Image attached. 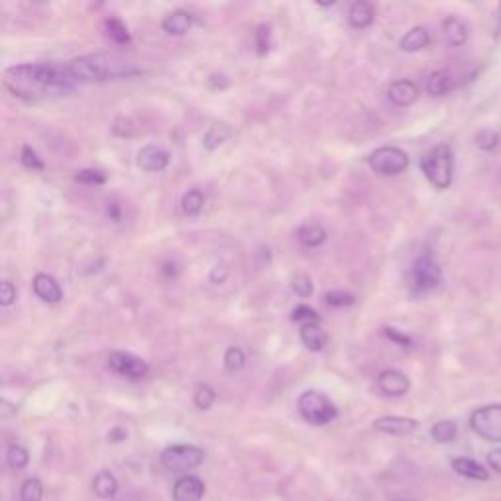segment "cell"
<instances>
[{
  "instance_id": "obj_13",
  "label": "cell",
  "mask_w": 501,
  "mask_h": 501,
  "mask_svg": "<svg viewBox=\"0 0 501 501\" xmlns=\"http://www.w3.org/2000/svg\"><path fill=\"white\" fill-rule=\"evenodd\" d=\"M204 482L198 476H182L175 482L172 488V497L175 501H200L204 497Z\"/></svg>"
},
{
  "instance_id": "obj_2",
  "label": "cell",
  "mask_w": 501,
  "mask_h": 501,
  "mask_svg": "<svg viewBox=\"0 0 501 501\" xmlns=\"http://www.w3.org/2000/svg\"><path fill=\"white\" fill-rule=\"evenodd\" d=\"M67 69L77 85L78 83H102V81L129 77L137 73V69L129 67L128 63L108 53H94V55L73 59L67 63Z\"/></svg>"
},
{
  "instance_id": "obj_27",
  "label": "cell",
  "mask_w": 501,
  "mask_h": 501,
  "mask_svg": "<svg viewBox=\"0 0 501 501\" xmlns=\"http://www.w3.org/2000/svg\"><path fill=\"white\" fill-rule=\"evenodd\" d=\"M182 212L187 213V216H198V213L202 212V208H204V194L200 192V190H188L187 194L182 196Z\"/></svg>"
},
{
  "instance_id": "obj_36",
  "label": "cell",
  "mask_w": 501,
  "mask_h": 501,
  "mask_svg": "<svg viewBox=\"0 0 501 501\" xmlns=\"http://www.w3.org/2000/svg\"><path fill=\"white\" fill-rule=\"evenodd\" d=\"M75 180H77V182H81V184H94V187H100V184H104V182H106V177H104V172H100V170L81 169V170H77Z\"/></svg>"
},
{
  "instance_id": "obj_46",
  "label": "cell",
  "mask_w": 501,
  "mask_h": 501,
  "mask_svg": "<svg viewBox=\"0 0 501 501\" xmlns=\"http://www.w3.org/2000/svg\"><path fill=\"white\" fill-rule=\"evenodd\" d=\"M500 18H501V2H500Z\"/></svg>"
},
{
  "instance_id": "obj_45",
  "label": "cell",
  "mask_w": 501,
  "mask_h": 501,
  "mask_svg": "<svg viewBox=\"0 0 501 501\" xmlns=\"http://www.w3.org/2000/svg\"><path fill=\"white\" fill-rule=\"evenodd\" d=\"M394 501H413V500H409V497H398V500Z\"/></svg>"
},
{
  "instance_id": "obj_24",
  "label": "cell",
  "mask_w": 501,
  "mask_h": 501,
  "mask_svg": "<svg viewBox=\"0 0 501 501\" xmlns=\"http://www.w3.org/2000/svg\"><path fill=\"white\" fill-rule=\"evenodd\" d=\"M452 88V77L449 71H435L427 78V93L431 96H444Z\"/></svg>"
},
{
  "instance_id": "obj_20",
  "label": "cell",
  "mask_w": 501,
  "mask_h": 501,
  "mask_svg": "<svg viewBox=\"0 0 501 501\" xmlns=\"http://www.w3.org/2000/svg\"><path fill=\"white\" fill-rule=\"evenodd\" d=\"M429 43H431V34H429V30H427L425 26H415L411 28L408 34L401 37V42H399V49L406 53H415L425 49Z\"/></svg>"
},
{
  "instance_id": "obj_18",
  "label": "cell",
  "mask_w": 501,
  "mask_h": 501,
  "mask_svg": "<svg viewBox=\"0 0 501 501\" xmlns=\"http://www.w3.org/2000/svg\"><path fill=\"white\" fill-rule=\"evenodd\" d=\"M325 239H327V231H325L322 223H317L314 220L304 221L297 230V241L304 247H310V249L323 245Z\"/></svg>"
},
{
  "instance_id": "obj_14",
  "label": "cell",
  "mask_w": 501,
  "mask_h": 501,
  "mask_svg": "<svg viewBox=\"0 0 501 501\" xmlns=\"http://www.w3.org/2000/svg\"><path fill=\"white\" fill-rule=\"evenodd\" d=\"M417 98H419V88L413 81H408V78L396 81L388 88V100L398 108H408Z\"/></svg>"
},
{
  "instance_id": "obj_9",
  "label": "cell",
  "mask_w": 501,
  "mask_h": 501,
  "mask_svg": "<svg viewBox=\"0 0 501 501\" xmlns=\"http://www.w3.org/2000/svg\"><path fill=\"white\" fill-rule=\"evenodd\" d=\"M108 366L114 372L124 376V378H129V380H141L149 374V365L143 358L129 355V353H122V350L108 355Z\"/></svg>"
},
{
  "instance_id": "obj_26",
  "label": "cell",
  "mask_w": 501,
  "mask_h": 501,
  "mask_svg": "<svg viewBox=\"0 0 501 501\" xmlns=\"http://www.w3.org/2000/svg\"><path fill=\"white\" fill-rule=\"evenodd\" d=\"M459 435V427L454 421L450 419H444V421H439L431 427V437H433L435 442H441V444H447V442H452L456 439Z\"/></svg>"
},
{
  "instance_id": "obj_11",
  "label": "cell",
  "mask_w": 501,
  "mask_h": 501,
  "mask_svg": "<svg viewBox=\"0 0 501 501\" xmlns=\"http://www.w3.org/2000/svg\"><path fill=\"white\" fill-rule=\"evenodd\" d=\"M372 427L376 431H380V433L394 435V437H406V435L415 433L419 423H417L415 419H411V417L384 415L380 419H376Z\"/></svg>"
},
{
  "instance_id": "obj_40",
  "label": "cell",
  "mask_w": 501,
  "mask_h": 501,
  "mask_svg": "<svg viewBox=\"0 0 501 501\" xmlns=\"http://www.w3.org/2000/svg\"><path fill=\"white\" fill-rule=\"evenodd\" d=\"M14 302H16V286L10 281H2V284H0V304L8 307Z\"/></svg>"
},
{
  "instance_id": "obj_23",
  "label": "cell",
  "mask_w": 501,
  "mask_h": 501,
  "mask_svg": "<svg viewBox=\"0 0 501 501\" xmlns=\"http://www.w3.org/2000/svg\"><path fill=\"white\" fill-rule=\"evenodd\" d=\"M93 492L94 495L100 497V500L114 497L116 492H118V480H116L108 470H102V472H98V474L94 476Z\"/></svg>"
},
{
  "instance_id": "obj_31",
  "label": "cell",
  "mask_w": 501,
  "mask_h": 501,
  "mask_svg": "<svg viewBox=\"0 0 501 501\" xmlns=\"http://www.w3.org/2000/svg\"><path fill=\"white\" fill-rule=\"evenodd\" d=\"M6 462L12 470H24L30 462V454L24 447H18V444H12L6 452Z\"/></svg>"
},
{
  "instance_id": "obj_34",
  "label": "cell",
  "mask_w": 501,
  "mask_h": 501,
  "mask_svg": "<svg viewBox=\"0 0 501 501\" xmlns=\"http://www.w3.org/2000/svg\"><path fill=\"white\" fill-rule=\"evenodd\" d=\"M213 401H216V391H213L212 386H208V384H202L198 390L194 391V406L198 409H210L213 406Z\"/></svg>"
},
{
  "instance_id": "obj_37",
  "label": "cell",
  "mask_w": 501,
  "mask_h": 501,
  "mask_svg": "<svg viewBox=\"0 0 501 501\" xmlns=\"http://www.w3.org/2000/svg\"><path fill=\"white\" fill-rule=\"evenodd\" d=\"M255 45H257V53L259 55H266L269 49H271V26L266 24H261V26L255 30Z\"/></svg>"
},
{
  "instance_id": "obj_44",
  "label": "cell",
  "mask_w": 501,
  "mask_h": 501,
  "mask_svg": "<svg viewBox=\"0 0 501 501\" xmlns=\"http://www.w3.org/2000/svg\"><path fill=\"white\" fill-rule=\"evenodd\" d=\"M16 411H18L16 406H12V403H8V399H2V401H0V415L4 417V419H6V417H10V415H14Z\"/></svg>"
},
{
  "instance_id": "obj_5",
  "label": "cell",
  "mask_w": 501,
  "mask_h": 501,
  "mask_svg": "<svg viewBox=\"0 0 501 501\" xmlns=\"http://www.w3.org/2000/svg\"><path fill=\"white\" fill-rule=\"evenodd\" d=\"M204 462V450L194 444H175L161 452V464L165 470L180 474L190 472Z\"/></svg>"
},
{
  "instance_id": "obj_12",
  "label": "cell",
  "mask_w": 501,
  "mask_h": 501,
  "mask_svg": "<svg viewBox=\"0 0 501 501\" xmlns=\"http://www.w3.org/2000/svg\"><path fill=\"white\" fill-rule=\"evenodd\" d=\"M170 155L159 145H145L143 149H139L137 153V165L139 169L147 172H161L169 167Z\"/></svg>"
},
{
  "instance_id": "obj_17",
  "label": "cell",
  "mask_w": 501,
  "mask_h": 501,
  "mask_svg": "<svg viewBox=\"0 0 501 501\" xmlns=\"http://www.w3.org/2000/svg\"><path fill=\"white\" fill-rule=\"evenodd\" d=\"M442 34H444V40L454 45V47H460L468 42V35H470V30H468V24L464 20H460L459 16H449L444 18L442 22Z\"/></svg>"
},
{
  "instance_id": "obj_22",
  "label": "cell",
  "mask_w": 501,
  "mask_h": 501,
  "mask_svg": "<svg viewBox=\"0 0 501 501\" xmlns=\"http://www.w3.org/2000/svg\"><path fill=\"white\" fill-rule=\"evenodd\" d=\"M374 22V6L370 2L358 0L348 10V24L357 30H365Z\"/></svg>"
},
{
  "instance_id": "obj_21",
  "label": "cell",
  "mask_w": 501,
  "mask_h": 501,
  "mask_svg": "<svg viewBox=\"0 0 501 501\" xmlns=\"http://www.w3.org/2000/svg\"><path fill=\"white\" fill-rule=\"evenodd\" d=\"M161 26L170 35H184L192 28V16L184 10H175L165 16Z\"/></svg>"
},
{
  "instance_id": "obj_1",
  "label": "cell",
  "mask_w": 501,
  "mask_h": 501,
  "mask_svg": "<svg viewBox=\"0 0 501 501\" xmlns=\"http://www.w3.org/2000/svg\"><path fill=\"white\" fill-rule=\"evenodd\" d=\"M4 85L22 98H45L59 96L73 90L77 83L71 77L67 65H18L6 69Z\"/></svg>"
},
{
  "instance_id": "obj_38",
  "label": "cell",
  "mask_w": 501,
  "mask_h": 501,
  "mask_svg": "<svg viewBox=\"0 0 501 501\" xmlns=\"http://www.w3.org/2000/svg\"><path fill=\"white\" fill-rule=\"evenodd\" d=\"M292 319H294V322H300L302 325L322 322V317L317 315V312H315L314 307L310 306H297L296 310L292 312Z\"/></svg>"
},
{
  "instance_id": "obj_35",
  "label": "cell",
  "mask_w": 501,
  "mask_h": 501,
  "mask_svg": "<svg viewBox=\"0 0 501 501\" xmlns=\"http://www.w3.org/2000/svg\"><path fill=\"white\" fill-rule=\"evenodd\" d=\"M325 302L333 307H345V306H353L357 302V297L353 296L350 292H345V290H331L325 294Z\"/></svg>"
},
{
  "instance_id": "obj_33",
  "label": "cell",
  "mask_w": 501,
  "mask_h": 501,
  "mask_svg": "<svg viewBox=\"0 0 501 501\" xmlns=\"http://www.w3.org/2000/svg\"><path fill=\"white\" fill-rule=\"evenodd\" d=\"M292 290L296 292L300 297H310L314 294V282L312 278L304 274V272H297L292 276Z\"/></svg>"
},
{
  "instance_id": "obj_42",
  "label": "cell",
  "mask_w": 501,
  "mask_h": 501,
  "mask_svg": "<svg viewBox=\"0 0 501 501\" xmlns=\"http://www.w3.org/2000/svg\"><path fill=\"white\" fill-rule=\"evenodd\" d=\"M228 274H230L228 266H225V264H218V266H213L212 272H210V281H212L213 284H221V282H225Z\"/></svg>"
},
{
  "instance_id": "obj_15",
  "label": "cell",
  "mask_w": 501,
  "mask_h": 501,
  "mask_svg": "<svg viewBox=\"0 0 501 501\" xmlns=\"http://www.w3.org/2000/svg\"><path fill=\"white\" fill-rule=\"evenodd\" d=\"M32 288H34L35 296L43 300V302H47V304H59L63 300V290H61L59 282L49 274H45V272L35 274Z\"/></svg>"
},
{
  "instance_id": "obj_32",
  "label": "cell",
  "mask_w": 501,
  "mask_h": 501,
  "mask_svg": "<svg viewBox=\"0 0 501 501\" xmlns=\"http://www.w3.org/2000/svg\"><path fill=\"white\" fill-rule=\"evenodd\" d=\"M223 363H225V368H228L230 372H239L247 363V357L245 353H243V348L239 347L228 348L225 355H223Z\"/></svg>"
},
{
  "instance_id": "obj_4",
  "label": "cell",
  "mask_w": 501,
  "mask_h": 501,
  "mask_svg": "<svg viewBox=\"0 0 501 501\" xmlns=\"http://www.w3.org/2000/svg\"><path fill=\"white\" fill-rule=\"evenodd\" d=\"M297 411L300 415L312 425H327L331 423L335 417L339 415V411L335 408L331 399L325 394L315 390L304 391L297 398Z\"/></svg>"
},
{
  "instance_id": "obj_3",
  "label": "cell",
  "mask_w": 501,
  "mask_h": 501,
  "mask_svg": "<svg viewBox=\"0 0 501 501\" xmlns=\"http://www.w3.org/2000/svg\"><path fill=\"white\" fill-rule=\"evenodd\" d=\"M419 167L423 170L425 179L431 182L437 190H447L452 184L454 177V155L447 143L435 145L431 151L421 157Z\"/></svg>"
},
{
  "instance_id": "obj_25",
  "label": "cell",
  "mask_w": 501,
  "mask_h": 501,
  "mask_svg": "<svg viewBox=\"0 0 501 501\" xmlns=\"http://www.w3.org/2000/svg\"><path fill=\"white\" fill-rule=\"evenodd\" d=\"M104 28H106V34L110 37L112 42L118 43V45H128L131 42V35H129L128 28L126 24L118 20V18H108L104 22Z\"/></svg>"
},
{
  "instance_id": "obj_41",
  "label": "cell",
  "mask_w": 501,
  "mask_h": 501,
  "mask_svg": "<svg viewBox=\"0 0 501 501\" xmlns=\"http://www.w3.org/2000/svg\"><path fill=\"white\" fill-rule=\"evenodd\" d=\"M384 335H386V337H388L390 341H394L396 345H399V347H403V348L411 347V339H409L408 335L399 333L398 329H394V327H384Z\"/></svg>"
},
{
  "instance_id": "obj_43",
  "label": "cell",
  "mask_w": 501,
  "mask_h": 501,
  "mask_svg": "<svg viewBox=\"0 0 501 501\" xmlns=\"http://www.w3.org/2000/svg\"><path fill=\"white\" fill-rule=\"evenodd\" d=\"M488 464L493 472H497L501 476V449H493L488 452Z\"/></svg>"
},
{
  "instance_id": "obj_7",
  "label": "cell",
  "mask_w": 501,
  "mask_h": 501,
  "mask_svg": "<svg viewBox=\"0 0 501 501\" xmlns=\"http://www.w3.org/2000/svg\"><path fill=\"white\" fill-rule=\"evenodd\" d=\"M470 427L488 442H501V403L482 406L470 415Z\"/></svg>"
},
{
  "instance_id": "obj_8",
  "label": "cell",
  "mask_w": 501,
  "mask_h": 501,
  "mask_svg": "<svg viewBox=\"0 0 501 501\" xmlns=\"http://www.w3.org/2000/svg\"><path fill=\"white\" fill-rule=\"evenodd\" d=\"M411 281L417 292H429L435 290L442 282L441 264L435 261L433 255L423 253L413 261L411 266Z\"/></svg>"
},
{
  "instance_id": "obj_16",
  "label": "cell",
  "mask_w": 501,
  "mask_h": 501,
  "mask_svg": "<svg viewBox=\"0 0 501 501\" xmlns=\"http://www.w3.org/2000/svg\"><path fill=\"white\" fill-rule=\"evenodd\" d=\"M450 468L462 478H468V480H478V482H488L490 480V472L478 460L470 459V456L452 459L450 460Z\"/></svg>"
},
{
  "instance_id": "obj_30",
  "label": "cell",
  "mask_w": 501,
  "mask_h": 501,
  "mask_svg": "<svg viewBox=\"0 0 501 501\" xmlns=\"http://www.w3.org/2000/svg\"><path fill=\"white\" fill-rule=\"evenodd\" d=\"M228 137H230V129L225 128V126H212V128L208 129V134L204 136V147L206 149H210V151H213V149H218L220 145L225 143Z\"/></svg>"
},
{
  "instance_id": "obj_6",
  "label": "cell",
  "mask_w": 501,
  "mask_h": 501,
  "mask_svg": "<svg viewBox=\"0 0 501 501\" xmlns=\"http://www.w3.org/2000/svg\"><path fill=\"white\" fill-rule=\"evenodd\" d=\"M368 165L374 172H378L382 177H396L409 167V155L399 147L384 145L370 153Z\"/></svg>"
},
{
  "instance_id": "obj_19",
  "label": "cell",
  "mask_w": 501,
  "mask_h": 501,
  "mask_svg": "<svg viewBox=\"0 0 501 501\" xmlns=\"http://www.w3.org/2000/svg\"><path fill=\"white\" fill-rule=\"evenodd\" d=\"M300 339L306 345L307 350L319 353L327 345V333H325V329L319 323H306L300 329Z\"/></svg>"
},
{
  "instance_id": "obj_10",
  "label": "cell",
  "mask_w": 501,
  "mask_h": 501,
  "mask_svg": "<svg viewBox=\"0 0 501 501\" xmlns=\"http://www.w3.org/2000/svg\"><path fill=\"white\" fill-rule=\"evenodd\" d=\"M376 384H378V390L382 391L384 396H388V398H401L411 388V382H409L408 376L401 370H396V368L382 370V372L378 374V378H376Z\"/></svg>"
},
{
  "instance_id": "obj_29",
  "label": "cell",
  "mask_w": 501,
  "mask_h": 501,
  "mask_svg": "<svg viewBox=\"0 0 501 501\" xmlns=\"http://www.w3.org/2000/svg\"><path fill=\"white\" fill-rule=\"evenodd\" d=\"M43 484L37 478H28L20 488V501H42Z\"/></svg>"
},
{
  "instance_id": "obj_39",
  "label": "cell",
  "mask_w": 501,
  "mask_h": 501,
  "mask_svg": "<svg viewBox=\"0 0 501 501\" xmlns=\"http://www.w3.org/2000/svg\"><path fill=\"white\" fill-rule=\"evenodd\" d=\"M22 165L26 167V169H32V170H43V161L37 157V153H35L32 147H24L22 149Z\"/></svg>"
},
{
  "instance_id": "obj_28",
  "label": "cell",
  "mask_w": 501,
  "mask_h": 501,
  "mask_svg": "<svg viewBox=\"0 0 501 501\" xmlns=\"http://www.w3.org/2000/svg\"><path fill=\"white\" fill-rule=\"evenodd\" d=\"M474 141L476 145H478V149H482V151H493V149H497V145L501 143V136L495 131V129H480L478 134L474 136Z\"/></svg>"
}]
</instances>
